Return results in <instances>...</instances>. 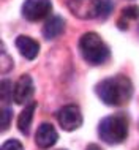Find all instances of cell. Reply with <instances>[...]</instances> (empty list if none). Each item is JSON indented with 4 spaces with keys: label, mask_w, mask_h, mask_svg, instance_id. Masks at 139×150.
I'll list each match as a JSON object with an SVG mask.
<instances>
[{
    "label": "cell",
    "mask_w": 139,
    "mask_h": 150,
    "mask_svg": "<svg viewBox=\"0 0 139 150\" xmlns=\"http://www.w3.org/2000/svg\"><path fill=\"white\" fill-rule=\"evenodd\" d=\"M95 92L106 106H123L133 96V84L128 76L117 74L96 84Z\"/></svg>",
    "instance_id": "1"
},
{
    "label": "cell",
    "mask_w": 139,
    "mask_h": 150,
    "mask_svg": "<svg viewBox=\"0 0 139 150\" xmlns=\"http://www.w3.org/2000/svg\"><path fill=\"white\" fill-rule=\"evenodd\" d=\"M130 120L125 114H112L104 117L98 125V136L109 145H118L128 137Z\"/></svg>",
    "instance_id": "2"
},
{
    "label": "cell",
    "mask_w": 139,
    "mask_h": 150,
    "mask_svg": "<svg viewBox=\"0 0 139 150\" xmlns=\"http://www.w3.org/2000/svg\"><path fill=\"white\" fill-rule=\"evenodd\" d=\"M79 52L85 62L93 65V67L106 63L109 60V57H111V51H109L108 44L95 32H87V33L81 36Z\"/></svg>",
    "instance_id": "3"
},
{
    "label": "cell",
    "mask_w": 139,
    "mask_h": 150,
    "mask_svg": "<svg viewBox=\"0 0 139 150\" xmlns=\"http://www.w3.org/2000/svg\"><path fill=\"white\" fill-rule=\"evenodd\" d=\"M101 2L103 0H67V6L79 19H95L100 18Z\"/></svg>",
    "instance_id": "4"
},
{
    "label": "cell",
    "mask_w": 139,
    "mask_h": 150,
    "mask_svg": "<svg viewBox=\"0 0 139 150\" xmlns=\"http://www.w3.org/2000/svg\"><path fill=\"white\" fill-rule=\"evenodd\" d=\"M57 120L65 131H76L82 125V112L76 104H65L57 111Z\"/></svg>",
    "instance_id": "5"
},
{
    "label": "cell",
    "mask_w": 139,
    "mask_h": 150,
    "mask_svg": "<svg viewBox=\"0 0 139 150\" xmlns=\"http://www.w3.org/2000/svg\"><path fill=\"white\" fill-rule=\"evenodd\" d=\"M52 10L51 0H26L22 5V16L30 22H38L48 18Z\"/></svg>",
    "instance_id": "6"
},
{
    "label": "cell",
    "mask_w": 139,
    "mask_h": 150,
    "mask_svg": "<svg viewBox=\"0 0 139 150\" xmlns=\"http://www.w3.org/2000/svg\"><path fill=\"white\" fill-rule=\"evenodd\" d=\"M35 93L33 81L28 74H22L14 84V92H13V101L16 104H27L30 103L32 96Z\"/></svg>",
    "instance_id": "7"
},
{
    "label": "cell",
    "mask_w": 139,
    "mask_h": 150,
    "mask_svg": "<svg viewBox=\"0 0 139 150\" xmlns=\"http://www.w3.org/2000/svg\"><path fill=\"white\" fill-rule=\"evenodd\" d=\"M57 141H59V133L55 131V128L49 122L40 123V127L36 128L35 133V144L41 150H46L51 149L52 145H55Z\"/></svg>",
    "instance_id": "8"
},
{
    "label": "cell",
    "mask_w": 139,
    "mask_h": 150,
    "mask_svg": "<svg viewBox=\"0 0 139 150\" xmlns=\"http://www.w3.org/2000/svg\"><path fill=\"white\" fill-rule=\"evenodd\" d=\"M16 47L21 52L22 57L27 60H35L40 54V43L26 35H21L16 38Z\"/></svg>",
    "instance_id": "9"
},
{
    "label": "cell",
    "mask_w": 139,
    "mask_h": 150,
    "mask_svg": "<svg viewBox=\"0 0 139 150\" xmlns=\"http://www.w3.org/2000/svg\"><path fill=\"white\" fill-rule=\"evenodd\" d=\"M65 32V21L60 16H51L43 27V36L46 40H55Z\"/></svg>",
    "instance_id": "10"
},
{
    "label": "cell",
    "mask_w": 139,
    "mask_h": 150,
    "mask_svg": "<svg viewBox=\"0 0 139 150\" xmlns=\"http://www.w3.org/2000/svg\"><path fill=\"white\" fill-rule=\"evenodd\" d=\"M36 111V101H30L24 106V111L19 114L18 119V128L24 136H28L30 133V127H32V120H33V114Z\"/></svg>",
    "instance_id": "11"
},
{
    "label": "cell",
    "mask_w": 139,
    "mask_h": 150,
    "mask_svg": "<svg viewBox=\"0 0 139 150\" xmlns=\"http://www.w3.org/2000/svg\"><path fill=\"white\" fill-rule=\"evenodd\" d=\"M122 19L125 21H134V19H139V6L136 5H130V6H125L122 10Z\"/></svg>",
    "instance_id": "12"
},
{
    "label": "cell",
    "mask_w": 139,
    "mask_h": 150,
    "mask_svg": "<svg viewBox=\"0 0 139 150\" xmlns=\"http://www.w3.org/2000/svg\"><path fill=\"white\" fill-rule=\"evenodd\" d=\"M11 119H13V111L11 108L3 106L2 108V131H6L11 125Z\"/></svg>",
    "instance_id": "13"
},
{
    "label": "cell",
    "mask_w": 139,
    "mask_h": 150,
    "mask_svg": "<svg viewBox=\"0 0 139 150\" xmlns=\"http://www.w3.org/2000/svg\"><path fill=\"white\" fill-rule=\"evenodd\" d=\"M13 92H14V86H11L10 81H3L2 82V101L3 103H6L8 100H11Z\"/></svg>",
    "instance_id": "14"
},
{
    "label": "cell",
    "mask_w": 139,
    "mask_h": 150,
    "mask_svg": "<svg viewBox=\"0 0 139 150\" xmlns=\"http://www.w3.org/2000/svg\"><path fill=\"white\" fill-rule=\"evenodd\" d=\"M13 68V59L8 57L6 51H5V46L2 44V74H5L8 70Z\"/></svg>",
    "instance_id": "15"
},
{
    "label": "cell",
    "mask_w": 139,
    "mask_h": 150,
    "mask_svg": "<svg viewBox=\"0 0 139 150\" xmlns=\"http://www.w3.org/2000/svg\"><path fill=\"white\" fill-rule=\"evenodd\" d=\"M2 150H24V145L18 139H8L3 142Z\"/></svg>",
    "instance_id": "16"
},
{
    "label": "cell",
    "mask_w": 139,
    "mask_h": 150,
    "mask_svg": "<svg viewBox=\"0 0 139 150\" xmlns=\"http://www.w3.org/2000/svg\"><path fill=\"white\" fill-rule=\"evenodd\" d=\"M112 8H114V5L109 0H103L101 2V11H100V18L101 19H106L109 14H111V11H112Z\"/></svg>",
    "instance_id": "17"
},
{
    "label": "cell",
    "mask_w": 139,
    "mask_h": 150,
    "mask_svg": "<svg viewBox=\"0 0 139 150\" xmlns=\"http://www.w3.org/2000/svg\"><path fill=\"white\" fill-rule=\"evenodd\" d=\"M85 150H103V149H101L100 145H96V144H89Z\"/></svg>",
    "instance_id": "18"
}]
</instances>
